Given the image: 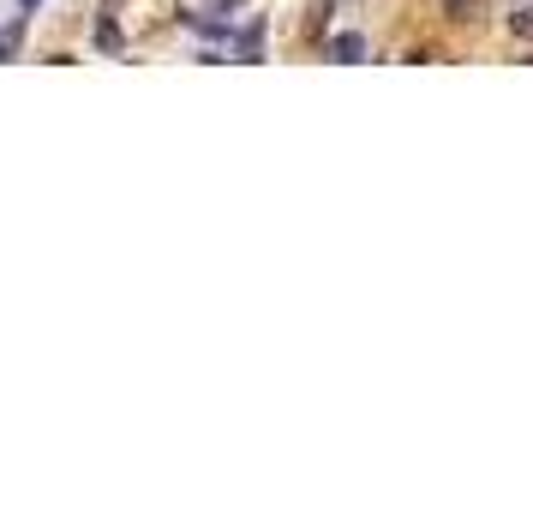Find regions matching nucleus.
<instances>
[{"label": "nucleus", "mask_w": 533, "mask_h": 515, "mask_svg": "<svg viewBox=\"0 0 533 515\" xmlns=\"http://www.w3.org/2000/svg\"><path fill=\"white\" fill-rule=\"evenodd\" d=\"M330 60H342V66L366 60V36H360V30H342V36H330Z\"/></svg>", "instance_id": "nucleus-1"}, {"label": "nucleus", "mask_w": 533, "mask_h": 515, "mask_svg": "<svg viewBox=\"0 0 533 515\" xmlns=\"http://www.w3.org/2000/svg\"><path fill=\"white\" fill-rule=\"evenodd\" d=\"M258 54H264V18H252L240 36V60H258Z\"/></svg>", "instance_id": "nucleus-2"}, {"label": "nucleus", "mask_w": 533, "mask_h": 515, "mask_svg": "<svg viewBox=\"0 0 533 515\" xmlns=\"http://www.w3.org/2000/svg\"><path fill=\"white\" fill-rule=\"evenodd\" d=\"M18 42H24V18H12V24L0 30V60H12V54H18Z\"/></svg>", "instance_id": "nucleus-3"}, {"label": "nucleus", "mask_w": 533, "mask_h": 515, "mask_svg": "<svg viewBox=\"0 0 533 515\" xmlns=\"http://www.w3.org/2000/svg\"><path fill=\"white\" fill-rule=\"evenodd\" d=\"M516 30H522V36H533V0L522 6V12H516Z\"/></svg>", "instance_id": "nucleus-4"}, {"label": "nucleus", "mask_w": 533, "mask_h": 515, "mask_svg": "<svg viewBox=\"0 0 533 515\" xmlns=\"http://www.w3.org/2000/svg\"><path fill=\"white\" fill-rule=\"evenodd\" d=\"M24 6H36V0H24Z\"/></svg>", "instance_id": "nucleus-5"}]
</instances>
